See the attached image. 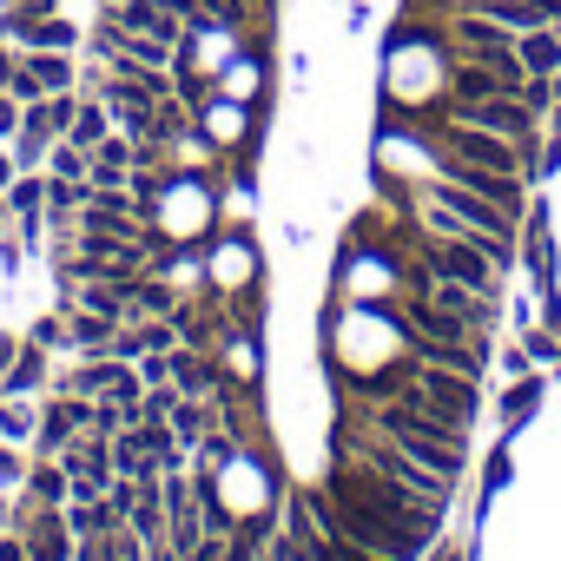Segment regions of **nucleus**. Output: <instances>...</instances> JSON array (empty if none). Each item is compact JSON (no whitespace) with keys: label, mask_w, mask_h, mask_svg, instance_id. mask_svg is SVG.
Listing matches in <instances>:
<instances>
[{"label":"nucleus","mask_w":561,"mask_h":561,"mask_svg":"<svg viewBox=\"0 0 561 561\" xmlns=\"http://www.w3.org/2000/svg\"><path fill=\"white\" fill-rule=\"evenodd\" d=\"M311 515L331 535H344V541H357V548H370L383 561H416L430 548V535H436V522H403V515H383V508H364V502H337V495H311Z\"/></svg>","instance_id":"f257e3e1"},{"label":"nucleus","mask_w":561,"mask_h":561,"mask_svg":"<svg viewBox=\"0 0 561 561\" xmlns=\"http://www.w3.org/2000/svg\"><path fill=\"white\" fill-rule=\"evenodd\" d=\"M456 126H482V133H502V139L522 146L535 133V113L515 93H489V100H456Z\"/></svg>","instance_id":"f03ea898"},{"label":"nucleus","mask_w":561,"mask_h":561,"mask_svg":"<svg viewBox=\"0 0 561 561\" xmlns=\"http://www.w3.org/2000/svg\"><path fill=\"white\" fill-rule=\"evenodd\" d=\"M364 462H377L390 482H403L416 502H430V508H443V495H449V476H436V469H423L410 449H383V443H364Z\"/></svg>","instance_id":"7ed1b4c3"},{"label":"nucleus","mask_w":561,"mask_h":561,"mask_svg":"<svg viewBox=\"0 0 561 561\" xmlns=\"http://www.w3.org/2000/svg\"><path fill=\"white\" fill-rule=\"evenodd\" d=\"M443 179H449V185H469V192H482V198H489V205H502V211H515V205H522V192H515V172L476 165V159H462V152H443Z\"/></svg>","instance_id":"20e7f679"},{"label":"nucleus","mask_w":561,"mask_h":561,"mask_svg":"<svg viewBox=\"0 0 561 561\" xmlns=\"http://www.w3.org/2000/svg\"><path fill=\"white\" fill-rule=\"evenodd\" d=\"M410 383H416L436 410H449V416L469 423V410H476V377H462V370H449V364H416Z\"/></svg>","instance_id":"39448f33"},{"label":"nucleus","mask_w":561,"mask_h":561,"mask_svg":"<svg viewBox=\"0 0 561 561\" xmlns=\"http://www.w3.org/2000/svg\"><path fill=\"white\" fill-rule=\"evenodd\" d=\"M449 146L443 152H462V159H476V165H495V172H515V139H502V133H482V126H449L443 133Z\"/></svg>","instance_id":"423d86ee"},{"label":"nucleus","mask_w":561,"mask_h":561,"mask_svg":"<svg viewBox=\"0 0 561 561\" xmlns=\"http://www.w3.org/2000/svg\"><path fill=\"white\" fill-rule=\"evenodd\" d=\"M436 205H443V211H456V225H476L482 238H508V218H515V211H502V205H489V198H469V192H456L449 179L436 185Z\"/></svg>","instance_id":"0eeeda50"},{"label":"nucleus","mask_w":561,"mask_h":561,"mask_svg":"<svg viewBox=\"0 0 561 561\" xmlns=\"http://www.w3.org/2000/svg\"><path fill=\"white\" fill-rule=\"evenodd\" d=\"M113 21H119L126 34H152V41H172V47H179V21L165 14V0H119Z\"/></svg>","instance_id":"6e6552de"},{"label":"nucleus","mask_w":561,"mask_h":561,"mask_svg":"<svg viewBox=\"0 0 561 561\" xmlns=\"http://www.w3.org/2000/svg\"><path fill=\"white\" fill-rule=\"evenodd\" d=\"M515 54H522V67H528V73H541V80H548V73H561V41H554L548 27H528V34L515 41Z\"/></svg>","instance_id":"1a4fd4ad"},{"label":"nucleus","mask_w":561,"mask_h":561,"mask_svg":"<svg viewBox=\"0 0 561 561\" xmlns=\"http://www.w3.org/2000/svg\"><path fill=\"white\" fill-rule=\"evenodd\" d=\"M27 554H34V561H67V554H73V548H67V522H60V515H34Z\"/></svg>","instance_id":"9d476101"},{"label":"nucleus","mask_w":561,"mask_h":561,"mask_svg":"<svg viewBox=\"0 0 561 561\" xmlns=\"http://www.w3.org/2000/svg\"><path fill=\"white\" fill-rule=\"evenodd\" d=\"M21 41H27V47H34V54H67V47H73V41H80V34H73V27H67V21H41V27H34V21H27V27H21Z\"/></svg>","instance_id":"9b49d317"},{"label":"nucleus","mask_w":561,"mask_h":561,"mask_svg":"<svg viewBox=\"0 0 561 561\" xmlns=\"http://www.w3.org/2000/svg\"><path fill=\"white\" fill-rule=\"evenodd\" d=\"M67 139H73L80 152H93V146L106 139V106H87V113H73V126H67Z\"/></svg>","instance_id":"f8f14e48"},{"label":"nucleus","mask_w":561,"mask_h":561,"mask_svg":"<svg viewBox=\"0 0 561 561\" xmlns=\"http://www.w3.org/2000/svg\"><path fill=\"white\" fill-rule=\"evenodd\" d=\"M27 73H34V87H41V93H60V87L73 80L60 54H34V60H27Z\"/></svg>","instance_id":"ddd939ff"},{"label":"nucleus","mask_w":561,"mask_h":561,"mask_svg":"<svg viewBox=\"0 0 561 561\" xmlns=\"http://www.w3.org/2000/svg\"><path fill=\"white\" fill-rule=\"evenodd\" d=\"M172 377H179V390H211L218 383L205 357H172Z\"/></svg>","instance_id":"4468645a"},{"label":"nucleus","mask_w":561,"mask_h":561,"mask_svg":"<svg viewBox=\"0 0 561 561\" xmlns=\"http://www.w3.org/2000/svg\"><path fill=\"white\" fill-rule=\"evenodd\" d=\"M133 298H139V311H152V318H172V311H179V298H172L165 285H133Z\"/></svg>","instance_id":"2eb2a0df"},{"label":"nucleus","mask_w":561,"mask_h":561,"mask_svg":"<svg viewBox=\"0 0 561 561\" xmlns=\"http://www.w3.org/2000/svg\"><path fill=\"white\" fill-rule=\"evenodd\" d=\"M73 337H80V344H113V318H100V311H80Z\"/></svg>","instance_id":"dca6fc26"},{"label":"nucleus","mask_w":561,"mask_h":561,"mask_svg":"<svg viewBox=\"0 0 561 561\" xmlns=\"http://www.w3.org/2000/svg\"><path fill=\"white\" fill-rule=\"evenodd\" d=\"M172 416H179V436H185V443H198V436H205V423H211L198 403H172Z\"/></svg>","instance_id":"f3484780"},{"label":"nucleus","mask_w":561,"mask_h":561,"mask_svg":"<svg viewBox=\"0 0 561 561\" xmlns=\"http://www.w3.org/2000/svg\"><path fill=\"white\" fill-rule=\"evenodd\" d=\"M80 172H87V152H80V146L67 139V146L54 152V179H80Z\"/></svg>","instance_id":"a211bd4d"},{"label":"nucleus","mask_w":561,"mask_h":561,"mask_svg":"<svg viewBox=\"0 0 561 561\" xmlns=\"http://www.w3.org/2000/svg\"><path fill=\"white\" fill-rule=\"evenodd\" d=\"M165 344H172V331H165V324H139V337L126 344V357H133V351H165Z\"/></svg>","instance_id":"6ab92c4d"},{"label":"nucleus","mask_w":561,"mask_h":561,"mask_svg":"<svg viewBox=\"0 0 561 561\" xmlns=\"http://www.w3.org/2000/svg\"><path fill=\"white\" fill-rule=\"evenodd\" d=\"M41 113H47V126H54V133H67V126H73V113H80V106H73V100H67V93H60V100H47V106H41Z\"/></svg>","instance_id":"aec40b11"},{"label":"nucleus","mask_w":561,"mask_h":561,"mask_svg":"<svg viewBox=\"0 0 561 561\" xmlns=\"http://www.w3.org/2000/svg\"><path fill=\"white\" fill-rule=\"evenodd\" d=\"M41 192H47L41 179H21V185L8 192V205H14V211H34V205H41Z\"/></svg>","instance_id":"412c9836"},{"label":"nucleus","mask_w":561,"mask_h":561,"mask_svg":"<svg viewBox=\"0 0 561 561\" xmlns=\"http://www.w3.org/2000/svg\"><path fill=\"white\" fill-rule=\"evenodd\" d=\"M60 489H67V469H41V476H34V495H41V502H54Z\"/></svg>","instance_id":"4be33fe9"},{"label":"nucleus","mask_w":561,"mask_h":561,"mask_svg":"<svg viewBox=\"0 0 561 561\" xmlns=\"http://www.w3.org/2000/svg\"><path fill=\"white\" fill-rule=\"evenodd\" d=\"M192 561H231V554H225L218 535H198V541H192Z\"/></svg>","instance_id":"5701e85b"},{"label":"nucleus","mask_w":561,"mask_h":561,"mask_svg":"<svg viewBox=\"0 0 561 561\" xmlns=\"http://www.w3.org/2000/svg\"><path fill=\"white\" fill-rule=\"evenodd\" d=\"M34 383H41V357H27V364L8 377V390H34Z\"/></svg>","instance_id":"b1692460"},{"label":"nucleus","mask_w":561,"mask_h":561,"mask_svg":"<svg viewBox=\"0 0 561 561\" xmlns=\"http://www.w3.org/2000/svg\"><path fill=\"white\" fill-rule=\"evenodd\" d=\"M21 126V113H14V100H0V133H14Z\"/></svg>","instance_id":"393cba45"},{"label":"nucleus","mask_w":561,"mask_h":561,"mask_svg":"<svg viewBox=\"0 0 561 561\" xmlns=\"http://www.w3.org/2000/svg\"><path fill=\"white\" fill-rule=\"evenodd\" d=\"M0 561H27V541H0Z\"/></svg>","instance_id":"a878e982"},{"label":"nucleus","mask_w":561,"mask_h":561,"mask_svg":"<svg viewBox=\"0 0 561 561\" xmlns=\"http://www.w3.org/2000/svg\"><path fill=\"white\" fill-rule=\"evenodd\" d=\"M14 476H21V462H14L8 449H0V482H14Z\"/></svg>","instance_id":"bb28decb"},{"label":"nucleus","mask_w":561,"mask_h":561,"mask_svg":"<svg viewBox=\"0 0 561 561\" xmlns=\"http://www.w3.org/2000/svg\"><path fill=\"white\" fill-rule=\"evenodd\" d=\"M8 80H14V60H8V54H0V87H8Z\"/></svg>","instance_id":"cd10ccee"},{"label":"nucleus","mask_w":561,"mask_h":561,"mask_svg":"<svg viewBox=\"0 0 561 561\" xmlns=\"http://www.w3.org/2000/svg\"><path fill=\"white\" fill-rule=\"evenodd\" d=\"M8 179H14V172H8V159H0V185H8Z\"/></svg>","instance_id":"c85d7f7f"},{"label":"nucleus","mask_w":561,"mask_h":561,"mask_svg":"<svg viewBox=\"0 0 561 561\" xmlns=\"http://www.w3.org/2000/svg\"><path fill=\"white\" fill-rule=\"evenodd\" d=\"M554 93H561V73H554Z\"/></svg>","instance_id":"c756f323"}]
</instances>
